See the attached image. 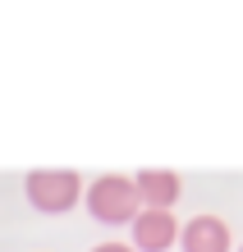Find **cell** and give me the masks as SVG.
<instances>
[{
  "instance_id": "2",
  "label": "cell",
  "mask_w": 243,
  "mask_h": 252,
  "mask_svg": "<svg viewBox=\"0 0 243 252\" xmlns=\"http://www.w3.org/2000/svg\"><path fill=\"white\" fill-rule=\"evenodd\" d=\"M23 192H28V206L41 216H65L83 202V179L73 170H33L23 179Z\"/></svg>"
},
{
  "instance_id": "6",
  "label": "cell",
  "mask_w": 243,
  "mask_h": 252,
  "mask_svg": "<svg viewBox=\"0 0 243 252\" xmlns=\"http://www.w3.org/2000/svg\"><path fill=\"white\" fill-rule=\"evenodd\" d=\"M92 252H133V248H129V243H97Z\"/></svg>"
},
{
  "instance_id": "3",
  "label": "cell",
  "mask_w": 243,
  "mask_h": 252,
  "mask_svg": "<svg viewBox=\"0 0 243 252\" xmlns=\"http://www.w3.org/2000/svg\"><path fill=\"white\" fill-rule=\"evenodd\" d=\"M179 243V225L170 211H151L142 206L138 220H133V252H170Z\"/></svg>"
},
{
  "instance_id": "7",
  "label": "cell",
  "mask_w": 243,
  "mask_h": 252,
  "mask_svg": "<svg viewBox=\"0 0 243 252\" xmlns=\"http://www.w3.org/2000/svg\"><path fill=\"white\" fill-rule=\"evenodd\" d=\"M239 252H243V248H239Z\"/></svg>"
},
{
  "instance_id": "5",
  "label": "cell",
  "mask_w": 243,
  "mask_h": 252,
  "mask_svg": "<svg viewBox=\"0 0 243 252\" xmlns=\"http://www.w3.org/2000/svg\"><path fill=\"white\" fill-rule=\"evenodd\" d=\"M133 188H138L142 206H151V211H170V206L179 202V192H184L174 170H138L133 174Z\"/></svg>"
},
{
  "instance_id": "4",
  "label": "cell",
  "mask_w": 243,
  "mask_h": 252,
  "mask_svg": "<svg viewBox=\"0 0 243 252\" xmlns=\"http://www.w3.org/2000/svg\"><path fill=\"white\" fill-rule=\"evenodd\" d=\"M179 248L184 252H230V225L220 216H193L179 229Z\"/></svg>"
},
{
  "instance_id": "1",
  "label": "cell",
  "mask_w": 243,
  "mask_h": 252,
  "mask_svg": "<svg viewBox=\"0 0 243 252\" xmlns=\"http://www.w3.org/2000/svg\"><path fill=\"white\" fill-rule=\"evenodd\" d=\"M83 202H87V216L97 225H133L138 211H142L138 188L124 174H101V179H92V188L83 192Z\"/></svg>"
}]
</instances>
